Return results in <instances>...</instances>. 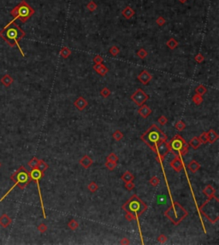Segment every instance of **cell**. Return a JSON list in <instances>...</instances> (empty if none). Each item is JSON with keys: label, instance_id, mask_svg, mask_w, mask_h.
Wrapping results in <instances>:
<instances>
[{"label": "cell", "instance_id": "16", "mask_svg": "<svg viewBox=\"0 0 219 245\" xmlns=\"http://www.w3.org/2000/svg\"><path fill=\"white\" fill-rule=\"evenodd\" d=\"M92 163H93L92 159L91 158L90 156H88V155H84L80 160V166L83 167L84 168H89L92 165Z\"/></svg>", "mask_w": 219, "mask_h": 245}, {"label": "cell", "instance_id": "42", "mask_svg": "<svg viewBox=\"0 0 219 245\" xmlns=\"http://www.w3.org/2000/svg\"><path fill=\"white\" fill-rule=\"evenodd\" d=\"M157 203L158 204L166 203H167V197H166V196H164V195L158 196L157 197Z\"/></svg>", "mask_w": 219, "mask_h": 245}, {"label": "cell", "instance_id": "32", "mask_svg": "<svg viewBox=\"0 0 219 245\" xmlns=\"http://www.w3.org/2000/svg\"><path fill=\"white\" fill-rule=\"evenodd\" d=\"M175 128L178 131H183L186 128V124L183 120H178L176 124H175Z\"/></svg>", "mask_w": 219, "mask_h": 245}, {"label": "cell", "instance_id": "48", "mask_svg": "<svg viewBox=\"0 0 219 245\" xmlns=\"http://www.w3.org/2000/svg\"><path fill=\"white\" fill-rule=\"evenodd\" d=\"M168 237L164 235V234H161L157 237V241L160 243V244H164L165 242H167Z\"/></svg>", "mask_w": 219, "mask_h": 245}, {"label": "cell", "instance_id": "14", "mask_svg": "<svg viewBox=\"0 0 219 245\" xmlns=\"http://www.w3.org/2000/svg\"><path fill=\"white\" fill-rule=\"evenodd\" d=\"M139 115L141 116L142 118L146 119L148 116L152 114V109L146 104H143L141 106H140V109L138 110Z\"/></svg>", "mask_w": 219, "mask_h": 245}, {"label": "cell", "instance_id": "12", "mask_svg": "<svg viewBox=\"0 0 219 245\" xmlns=\"http://www.w3.org/2000/svg\"><path fill=\"white\" fill-rule=\"evenodd\" d=\"M152 79H153L152 74H151L147 70H143L141 73L138 75V79H139V81L141 83L142 85H144V86L148 85L149 82L152 80Z\"/></svg>", "mask_w": 219, "mask_h": 245}, {"label": "cell", "instance_id": "8", "mask_svg": "<svg viewBox=\"0 0 219 245\" xmlns=\"http://www.w3.org/2000/svg\"><path fill=\"white\" fill-rule=\"evenodd\" d=\"M29 175L31 180L36 182L37 187H38V192H39V200H40V203H41V207H42V212H43V216L44 218H46V214H45V207H44V203H43V199H42V195H41V190H40V186H39V180L43 177L44 173L39 170L37 168H32V171L29 172Z\"/></svg>", "mask_w": 219, "mask_h": 245}, {"label": "cell", "instance_id": "54", "mask_svg": "<svg viewBox=\"0 0 219 245\" xmlns=\"http://www.w3.org/2000/svg\"><path fill=\"white\" fill-rule=\"evenodd\" d=\"M1 166H2V164H1V162H0V168H1Z\"/></svg>", "mask_w": 219, "mask_h": 245}, {"label": "cell", "instance_id": "44", "mask_svg": "<svg viewBox=\"0 0 219 245\" xmlns=\"http://www.w3.org/2000/svg\"><path fill=\"white\" fill-rule=\"evenodd\" d=\"M107 161H114V162H117L118 161V156L115 153H111L107 156Z\"/></svg>", "mask_w": 219, "mask_h": 245}, {"label": "cell", "instance_id": "39", "mask_svg": "<svg viewBox=\"0 0 219 245\" xmlns=\"http://www.w3.org/2000/svg\"><path fill=\"white\" fill-rule=\"evenodd\" d=\"M105 167L108 168L110 171H112L114 170L116 167V162H114V161H106L105 162Z\"/></svg>", "mask_w": 219, "mask_h": 245}, {"label": "cell", "instance_id": "5", "mask_svg": "<svg viewBox=\"0 0 219 245\" xmlns=\"http://www.w3.org/2000/svg\"><path fill=\"white\" fill-rule=\"evenodd\" d=\"M188 211L176 202H172L171 206L169 207L164 212V215L175 226H178L188 216Z\"/></svg>", "mask_w": 219, "mask_h": 245}, {"label": "cell", "instance_id": "23", "mask_svg": "<svg viewBox=\"0 0 219 245\" xmlns=\"http://www.w3.org/2000/svg\"><path fill=\"white\" fill-rule=\"evenodd\" d=\"M178 45H179L178 41L176 39H174V38L169 39L167 41V43H166V45L168 46V48L170 49V50H175L178 46Z\"/></svg>", "mask_w": 219, "mask_h": 245}, {"label": "cell", "instance_id": "28", "mask_svg": "<svg viewBox=\"0 0 219 245\" xmlns=\"http://www.w3.org/2000/svg\"><path fill=\"white\" fill-rule=\"evenodd\" d=\"M206 91H207V89H206V87L204 85H200V86H197L196 89H195V93L197 95H199V96L205 95L206 93Z\"/></svg>", "mask_w": 219, "mask_h": 245}, {"label": "cell", "instance_id": "1", "mask_svg": "<svg viewBox=\"0 0 219 245\" xmlns=\"http://www.w3.org/2000/svg\"><path fill=\"white\" fill-rule=\"evenodd\" d=\"M25 36L26 33L15 22V21L10 22L4 28H3L0 31V37L4 39L7 42V44L10 45L11 47L16 45L22 56H25V54L22 52L19 45V41L23 39Z\"/></svg>", "mask_w": 219, "mask_h": 245}, {"label": "cell", "instance_id": "25", "mask_svg": "<svg viewBox=\"0 0 219 245\" xmlns=\"http://www.w3.org/2000/svg\"><path fill=\"white\" fill-rule=\"evenodd\" d=\"M122 180L124 181L125 183L127 182H129V181H133L134 180V176L129 172V171H127L123 173V175L122 176Z\"/></svg>", "mask_w": 219, "mask_h": 245}, {"label": "cell", "instance_id": "27", "mask_svg": "<svg viewBox=\"0 0 219 245\" xmlns=\"http://www.w3.org/2000/svg\"><path fill=\"white\" fill-rule=\"evenodd\" d=\"M48 168H49V165L45 162V161H44L43 160H39V164H38V166H37V168L39 169V170H40L43 173L48 169Z\"/></svg>", "mask_w": 219, "mask_h": 245}, {"label": "cell", "instance_id": "45", "mask_svg": "<svg viewBox=\"0 0 219 245\" xmlns=\"http://www.w3.org/2000/svg\"><path fill=\"white\" fill-rule=\"evenodd\" d=\"M194 60L198 63H203L204 62V60H205V57H204V56L202 55V54H200V53H199V54H197L196 56H195V57H194Z\"/></svg>", "mask_w": 219, "mask_h": 245}, {"label": "cell", "instance_id": "40", "mask_svg": "<svg viewBox=\"0 0 219 245\" xmlns=\"http://www.w3.org/2000/svg\"><path fill=\"white\" fill-rule=\"evenodd\" d=\"M159 179L156 176H153L151 178V180H149V184L153 186V187H157L159 184Z\"/></svg>", "mask_w": 219, "mask_h": 245}, {"label": "cell", "instance_id": "31", "mask_svg": "<svg viewBox=\"0 0 219 245\" xmlns=\"http://www.w3.org/2000/svg\"><path fill=\"white\" fill-rule=\"evenodd\" d=\"M39 160L37 158V157H33L29 161H28V166L30 167L31 168H37L38 164H39Z\"/></svg>", "mask_w": 219, "mask_h": 245}, {"label": "cell", "instance_id": "29", "mask_svg": "<svg viewBox=\"0 0 219 245\" xmlns=\"http://www.w3.org/2000/svg\"><path fill=\"white\" fill-rule=\"evenodd\" d=\"M87 189L89 190V191H90V192H92V193H94V192H96V191L99 190V185H98V184H97L96 182L92 181L90 184H88Z\"/></svg>", "mask_w": 219, "mask_h": 245}, {"label": "cell", "instance_id": "43", "mask_svg": "<svg viewBox=\"0 0 219 245\" xmlns=\"http://www.w3.org/2000/svg\"><path fill=\"white\" fill-rule=\"evenodd\" d=\"M157 121H158V123H159L161 126H164V125H166V124L168 123L167 117L164 116H161L159 118H158Z\"/></svg>", "mask_w": 219, "mask_h": 245}, {"label": "cell", "instance_id": "4", "mask_svg": "<svg viewBox=\"0 0 219 245\" xmlns=\"http://www.w3.org/2000/svg\"><path fill=\"white\" fill-rule=\"evenodd\" d=\"M10 180L14 182L13 186L11 188H10V190L1 197L0 202H2L9 194L10 193L15 186H19V188L21 190H24L27 185L32 181L30 175H29V172L27 170L24 166H21L18 168L10 176Z\"/></svg>", "mask_w": 219, "mask_h": 245}, {"label": "cell", "instance_id": "15", "mask_svg": "<svg viewBox=\"0 0 219 245\" xmlns=\"http://www.w3.org/2000/svg\"><path fill=\"white\" fill-rule=\"evenodd\" d=\"M11 223H12V219H10V217L7 214L4 213L0 216V226L3 228H7L9 226H10Z\"/></svg>", "mask_w": 219, "mask_h": 245}, {"label": "cell", "instance_id": "11", "mask_svg": "<svg viewBox=\"0 0 219 245\" xmlns=\"http://www.w3.org/2000/svg\"><path fill=\"white\" fill-rule=\"evenodd\" d=\"M169 165L176 172H181L182 169L186 168L184 167V164H183V161H182V159H181V155H176V157L170 161Z\"/></svg>", "mask_w": 219, "mask_h": 245}, {"label": "cell", "instance_id": "52", "mask_svg": "<svg viewBox=\"0 0 219 245\" xmlns=\"http://www.w3.org/2000/svg\"><path fill=\"white\" fill-rule=\"evenodd\" d=\"M120 244L123 245H128V244H129V240L127 238V237H123L122 239H121Z\"/></svg>", "mask_w": 219, "mask_h": 245}, {"label": "cell", "instance_id": "2", "mask_svg": "<svg viewBox=\"0 0 219 245\" xmlns=\"http://www.w3.org/2000/svg\"><path fill=\"white\" fill-rule=\"evenodd\" d=\"M141 139L143 142L146 143L155 152L157 146L160 143L166 142L168 137L156 124H153L147 129V131L144 134H142Z\"/></svg>", "mask_w": 219, "mask_h": 245}, {"label": "cell", "instance_id": "3", "mask_svg": "<svg viewBox=\"0 0 219 245\" xmlns=\"http://www.w3.org/2000/svg\"><path fill=\"white\" fill-rule=\"evenodd\" d=\"M122 208L128 214H131L134 216L135 219L138 222L139 226V232L141 233V238L142 239L141 230L140 227V223L138 221V218L147 210V205L142 201L137 195H133L129 200L122 205Z\"/></svg>", "mask_w": 219, "mask_h": 245}, {"label": "cell", "instance_id": "13", "mask_svg": "<svg viewBox=\"0 0 219 245\" xmlns=\"http://www.w3.org/2000/svg\"><path fill=\"white\" fill-rule=\"evenodd\" d=\"M87 104H88L87 101L83 97H79L74 102V106L80 111L85 109L86 107L87 106Z\"/></svg>", "mask_w": 219, "mask_h": 245}, {"label": "cell", "instance_id": "36", "mask_svg": "<svg viewBox=\"0 0 219 245\" xmlns=\"http://www.w3.org/2000/svg\"><path fill=\"white\" fill-rule=\"evenodd\" d=\"M199 141H200V143H201V144H202V143H203V144H206V143H208V137H207V133H206V132H202V133L199 135Z\"/></svg>", "mask_w": 219, "mask_h": 245}, {"label": "cell", "instance_id": "53", "mask_svg": "<svg viewBox=\"0 0 219 245\" xmlns=\"http://www.w3.org/2000/svg\"><path fill=\"white\" fill-rule=\"evenodd\" d=\"M178 1L180 2L181 3H186V2H187L188 0H178Z\"/></svg>", "mask_w": 219, "mask_h": 245}, {"label": "cell", "instance_id": "51", "mask_svg": "<svg viewBox=\"0 0 219 245\" xmlns=\"http://www.w3.org/2000/svg\"><path fill=\"white\" fill-rule=\"evenodd\" d=\"M125 218L127 219V220H128V221H132V220L135 219L134 216L133 214H128V213H126Z\"/></svg>", "mask_w": 219, "mask_h": 245}, {"label": "cell", "instance_id": "22", "mask_svg": "<svg viewBox=\"0 0 219 245\" xmlns=\"http://www.w3.org/2000/svg\"><path fill=\"white\" fill-rule=\"evenodd\" d=\"M188 168L193 173H195L199 168H200V164L196 161L195 160H193L189 162V164L188 165Z\"/></svg>", "mask_w": 219, "mask_h": 245}, {"label": "cell", "instance_id": "20", "mask_svg": "<svg viewBox=\"0 0 219 245\" xmlns=\"http://www.w3.org/2000/svg\"><path fill=\"white\" fill-rule=\"evenodd\" d=\"M203 192H204V194L206 195L208 198H209V197H216V196H215V194H216V190H215L211 184L206 185V187L204 188V190H203Z\"/></svg>", "mask_w": 219, "mask_h": 245}, {"label": "cell", "instance_id": "47", "mask_svg": "<svg viewBox=\"0 0 219 245\" xmlns=\"http://www.w3.org/2000/svg\"><path fill=\"white\" fill-rule=\"evenodd\" d=\"M92 61H93V63H94L95 64H101V63H103L104 62L103 58H102L101 56H94Z\"/></svg>", "mask_w": 219, "mask_h": 245}, {"label": "cell", "instance_id": "34", "mask_svg": "<svg viewBox=\"0 0 219 245\" xmlns=\"http://www.w3.org/2000/svg\"><path fill=\"white\" fill-rule=\"evenodd\" d=\"M192 100H193V103H195V105H199V104H201V103H203V97H202V96H199V95H197V94H195V95L193 96Z\"/></svg>", "mask_w": 219, "mask_h": 245}, {"label": "cell", "instance_id": "7", "mask_svg": "<svg viewBox=\"0 0 219 245\" xmlns=\"http://www.w3.org/2000/svg\"><path fill=\"white\" fill-rule=\"evenodd\" d=\"M169 145L170 148V151L176 155H179L181 150L188 148V146H189L188 143H187L185 139L179 134H176L171 139V141L169 143Z\"/></svg>", "mask_w": 219, "mask_h": 245}, {"label": "cell", "instance_id": "49", "mask_svg": "<svg viewBox=\"0 0 219 245\" xmlns=\"http://www.w3.org/2000/svg\"><path fill=\"white\" fill-rule=\"evenodd\" d=\"M125 188L128 190V191H132L134 188V184L133 183V181H129V182H127L125 183Z\"/></svg>", "mask_w": 219, "mask_h": 245}, {"label": "cell", "instance_id": "19", "mask_svg": "<svg viewBox=\"0 0 219 245\" xmlns=\"http://www.w3.org/2000/svg\"><path fill=\"white\" fill-rule=\"evenodd\" d=\"M134 14H135V12H134V10L130 7V6H127L122 11V16L125 18V19H127V20H129V19H131L134 15Z\"/></svg>", "mask_w": 219, "mask_h": 245}, {"label": "cell", "instance_id": "37", "mask_svg": "<svg viewBox=\"0 0 219 245\" xmlns=\"http://www.w3.org/2000/svg\"><path fill=\"white\" fill-rule=\"evenodd\" d=\"M111 90H110V89L109 88H107V87H104L103 89H101V90H100V96L102 97H104V98H106V97H108L110 95H111Z\"/></svg>", "mask_w": 219, "mask_h": 245}, {"label": "cell", "instance_id": "6", "mask_svg": "<svg viewBox=\"0 0 219 245\" xmlns=\"http://www.w3.org/2000/svg\"><path fill=\"white\" fill-rule=\"evenodd\" d=\"M34 10L27 3L25 0H22L19 4H17L15 7L10 10V15L14 16L13 21L16 19L20 20L22 23H25L27 21L32 17L34 14Z\"/></svg>", "mask_w": 219, "mask_h": 245}, {"label": "cell", "instance_id": "33", "mask_svg": "<svg viewBox=\"0 0 219 245\" xmlns=\"http://www.w3.org/2000/svg\"><path fill=\"white\" fill-rule=\"evenodd\" d=\"M97 7H98V5H97V4L95 3V2L92 1V0H91L90 2L87 4V9L89 11H91V12H93L94 10H96Z\"/></svg>", "mask_w": 219, "mask_h": 245}, {"label": "cell", "instance_id": "30", "mask_svg": "<svg viewBox=\"0 0 219 245\" xmlns=\"http://www.w3.org/2000/svg\"><path fill=\"white\" fill-rule=\"evenodd\" d=\"M68 227L72 230V231H75L76 229H77L79 227V223L76 219H71L69 223H68Z\"/></svg>", "mask_w": 219, "mask_h": 245}, {"label": "cell", "instance_id": "24", "mask_svg": "<svg viewBox=\"0 0 219 245\" xmlns=\"http://www.w3.org/2000/svg\"><path fill=\"white\" fill-rule=\"evenodd\" d=\"M188 145H190L194 150H197V149H199V147L201 145V143H200L198 137H194V138H193V139L190 140Z\"/></svg>", "mask_w": 219, "mask_h": 245}, {"label": "cell", "instance_id": "41", "mask_svg": "<svg viewBox=\"0 0 219 245\" xmlns=\"http://www.w3.org/2000/svg\"><path fill=\"white\" fill-rule=\"evenodd\" d=\"M110 53H111L113 56H116L120 53V49H119V47H117L116 45L111 46V49H110Z\"/></svg>", "mask_w": 219, "mask_h": 245}, {"label": "cell", "instance_id": "46", "mask_svg": "<svg viewBox=\"0 0 219 245\" xmlns=\"http://www.w3.org/2000/svg\"><path fill=\"white\" fill-rule=\"evenodd\" d=\"M165 22H166V21H165V19H164L163 16H159V17H157V19L156 20V23L159 26H164V25L165 24Z\"/></svg>", "mask_w": 219, "mask_h": 245}, {"label": "cell", "instance_id": "21", "mask_svg": "<svg viewBox=\"0 0 219 245\" xmlns=\"http://www.w3.org/2000/svg\"><path fill=\"white\" fill-rule=\"evenodd\" d=\"M14 79L10 74H5L4 76H3L1 79V83L5 86V87H9L12 83H13Z\"/></svg>", "mask_w": 219, "mask_h": 245}, {"label": "cell", "instance_id": "9", "mask_svg": "<svg viewBox=\"0 0 219 245\" xmlns=\"http://www.w3.org/2000/svg\"><path fill=\"white\" fill-rule=\"evenodd\" d=\"M130 98L137 106L140 107L149 99V96L141 88H138L131 95Z\"/></svg>", "mask_w": 219, "mask_h": 245}, {"label": "cell", "instance_id": "10", "mask_svg": "<svg viewBox=\"0 0 219 245\" xmlns=\"http://www.w3.org/2000/svg\"><path fill=\"white\" fill-rule=\"evenodd\" d=\"M170 152V148L169 145V143L162 142L160 143L157 148H156V151L155 153L157 154V158L156 160L160 163L163 162V161L164 160V157L168 155V153Z\"/></svg>", "mask_w": 219, "mask_h": 245}, {"label": "cell", "instance_id": "18", "mask_svg": "<svg viewBox=\"0 0 219 245\" xmlns=\"http://www.w3.org/2000/svg\"><path fill=\"white\" fill-rule=\"evenodd\" d=\"M206 133L208 137V142L210 143H213L218 139V134L214 130H209L208 132H206Z\"/></svg>", "mask_w": 219, "mask_h": 245}, {"label": "cell", "instance_id": "35", "mask_svg": "<svg viewBox=\"0 0 219 245\" xmlns=\"http://www.w3.org/2000/svg\"><path fill=\"white\" fill-rule=\"evenodd\" d=\"M137 56H138L141 59H145V58L148 56V52H146L144 48H141V49L137 52Z\"/></svg>", "mask_w": 219, "mask_h": 245}, {"label": "cell", "instance_id": "50", "mask_svg": "<svg viewBox=\"0 0 219 245\" xmlns=\"http://www.w3.org/2000/svg\"><path fill=\"white\" fill-rule=\"evenodd\" d=\"M38 231L41 233H45V232L47 231V226L45 225V224H40L39 226H38Z\"/></svg>", "mask_w": 219, "mask_h": 245}, {"label": "cell", "instance_id": "26", "mask_svg": "<svg viewBox=\"0 0 219 245\" xmlns=\"http://www.w3.org/2000/svg\"><path fill=\"white\" fill-rule=\"evenodd\" d=\"M70 55H71V50L68 47H63L62 50L60 51V56L64 59H67Z\"/></svg>", "mask_w": 219, "mask_h": 245}, {"label": "cell", "instance_id": "38", "mask_svg": "<svg viewBox=\"0 0 219 245\" xmlns=\"http://www.w3.org/2000/svg\"><path fill=\"white\" fill-rule=\"evenodd\" d=\"M113 138H114V139L115 140H116V141H120L122 138H123V134H122V132H121V131H119V130H116V132L113 133Z\"/></svg>", "mask_w": 219, "mask_h": 245}, {"label": "cell", "instance_id": "17", "mask_svg": "<svg viewBox=\"0 0 219 245\" xmlns=\"http://www.w3.org/2000/svg\"><path fill=\"white\" fill-rule=\"evenodd\" d=\"M92 68H93L94 71H96L101 76H105V74L109 72L108 68L106 66H104L103 63H101V64H95Z\"/></svg>", "mask_w": 219, "mask_h": 245}]
</instances>
